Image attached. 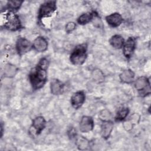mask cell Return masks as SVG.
<instances>
[{"label": "cell", "mask_w": 151, "mask_h": 151, "mask_svg": "<svg viewBox=\"0 0 151 151\" xmlns=\"http://www.w3.org/2000/svg\"><path fill=\"white\" fill-rule=\"evenodd\" d=\"M105 19L108 25L113 28L119 27L123 21V17L118 12H114L107 15Z\"/></svg>", "instance_id": "obj_12"}, {"label": "cell", "mask_w": 151, "mask_h": 151, "mask_svg": "<svg viewBox=\"0 0 151 151\" xmlns=\"http://www.w3.org/2000/svg\"><path fill=\"white\" fill-rule=\"evenodd\" d=\"M96 14L97 12L95 11L84 13L78 17L77 19V22L78 24L81 25L87 24L93 21V19Z\"/></svg>", "instance_id": "obj_16"}, {"label": "cell", "mask_w": 151, "mask_h": 151, "mask_svg": "<svg viewBox=\"0 0 151 151\" xmlns=\"http://www.w3.org/2000/svg\"><path fill=\"white\" fill-rule=\"evenodd\" d=\"M129 113V109L127 107H122L120 109L115 116V120L116 122H122L124 120Z\"/></svg>", "instance_id": "obj_21"}, {"label": "cell", "mask_w": 151, "mask_h": 151, "mask_svg": "<svg viewBox=\"0 0 151 151\" xmlns=\"http://www.w3.org/2000/svg\"><path fill=\"white\" fill-rule=\"evenodd\" d=\"M57 2L55 1H48L42 3L39 8L38 12V19L42 21L44 19L48 18L57 10Z\"/></svg>", "instance_id": "obj_4"}, {"label": "cell", "mask_w": 151, "mask_h": 151, "mask_svg": "<svg viewBox=\"0 0 151 151\" xmlns=\"http://www.w3.org/2000/svg\"><path fill=\"white\" fill-rule=\"evenodd\" d=\"M15 48L18 54L22 56L31 50L32 43L26 38L19 37L16 41Z\"/></svg>", "instance_id": "obj_6"}, {"label": "cell", "mask_w": 151, "mask_h": 151, "mask_svg": "<svg viewBox=\"0 0 151 151\" xmlns=\"http://www.w3.org/2000/svg\"><path fill=\"white\" fill-rule=\"evenodd\" d=\"M124 42V40L123 37L119 34L113 35L109 40V43L110 45L117 50L122 48Z\"/></svg>", "instance_id": "obj_17"}, {"label": "cell", "mask_w": 151, "mask_h": 151, "mask_svg": "<svg viewBox=\"0 0 151 151\" xmlns=\"http://www.w3.org/2000/svg\"><path fill=\"white\" fill-rule=\"evenodd\" d=\"M48 46V41L42 36L37 37L32 42V48L38 52L45 51Z\"/></svg>", "instance_id": "obj_11"}, {"label": "cell", "mask_w": 151, "mask_h": 151, "mask_svg": "<svg viewBox=\"0 0 151 151\" xmlns=\"http://www.w3.org/2000/svg\"><path fill=\"white\" fill-rule=\"evenodd\" d=\"M47 124L45 118L42 116L35 117L32 121L31 127L35 132L36 135H39L45 128Z\"/></svg>", "instance_id": "obj_10"}, {"label": "cell", "mask_w": 151, "mask_h": 151, "mask_svg": "<svg viewBox=\"0 0 151 151\" xmlns=\"http://www.w3.org/2000/svg\"><path fill=\"white\" fill-rule=\"evenodd\" d=\"M76 28V24L74 22H68L65 27V32L67 34H70L74 31Z\"/></svg>", "instance_id": "obj_24"}, {"label": "cell", "mask_w": 151, "mask_h": 151, "mask_svg": "<svg viewBox=\"0 0 151 151\" xmlns=\"http://www.w3.org/2000/svg\"><path fill=\"white\" fill-rule=\"evenodd\" d=\"M87 57V45L83 43L76 46L70 55V62L75 65H81L84 63Z\"/></svg>", "instance_id": "obj_3"}, {"label": "cell", "mask_w": 151, "mask_h": 151, "mask_svg": "<svg viewBox=\"0 0 151 151\" xmlns=\"http://www.w3.org/2000/svg\"><path fill=\"white\" fill-rule=\"evenodd\" d=\"M86 100V94L82 91H77L74 93L70 98V103L71 106L75 109L80 108Z\"/></svg>", "instance_id": "obj_8"}, {"label": "cell", "mask_w": 151, "mask_h": 151, "mask_svg": "<svg viewBox=\"0 0 151 151\" xmlns=\"http://www.w3.org/2000/svg\"><path fill=\"white\" fill-rule=\"evenodd\" d=\"M91 77L93 80L97 83H101L104 79L103 73L98 68L94 69L92 71Z\"/></svg>", "instance_id": "obj_22"}, {"label": "cell", "mask_w": 151, "mask_h": 151, "mask_svg": "<svg viewBox=\"0 0 151 151\" xmlns=\"http://www.w3.org/2000/svg\"><path fill=\"white\" fill-rule=\"evenodd\" d=\"M23 2V1H8L6 2L5 9L15 12L20 9Z\"/></svg>", "instance_id": "obj_20"}, {"label": "cell", "mask_w": 151, "mask_h": 151, "mask_svg": "<svg viewBox=\"0 0 151 151\" xmlns=\"http://www.w3.org/2000/svg\"><path fill=\"white\" fill-rule=\"evenodd\" d=\"M114 124L112 121L108 120L102 122L100 126V135L105 140L108 139L113 130Z\"/></svg>", "instance_id": "obj_13"}, {"label": "cell", "mask_w": 151, "mask_h": 151, "mask_svg": "<svg viewBox=\"0 0 151 151\" xmlns=\"http://www.w3.org/2000/svg\"><path fill=\"white\" fill-rule=\"evenodd\" d=\"M134 81V87L140 97H145L150 94V80L146 76L139 77Z\"/></svg>", "instance_id": "obj_5"}, {"label": "cell", "mask_w": 151, "mask_h": 151, "mask_svg": "<svg viewBox=\"0 0 151 151\" xmlns=\"http://www.w3.org/2000/svg\"><path fill=\"white\" fill-rule=\"evenodd\" d=\"M18 68L11 63H7L5 64L3 68L4 75L7 78H12L18 73Z\"/></svg>", "instance_id": "obj_18"}, {"label": "cell", "mask_w": 151, "mask_h": 151, "mask_svg": "<svg viewBox=\"0 0 151 151\" xmlns=\"http://www.w3.org/2000/svg\"><path fill=\"white\" fill-rule=\"evenodd\" d=\"M67 135L70 139H76L77 136L76 129L74 127H70L67 130Z\"/></svg>", "instance_id": "obj_25"}, {"label": "cell", "mask_w": 151, "mask_h": 151, "mask_svg": "<svg viewBox=\"0 0 151 151\" xmlns=\"http://www.w3.org/2000/svg\"><path fill=\"white\" fill-rule=\"evenodd\" d=\"M0 127H1V131H0V132H1V137H2V136H3V133H4V124H3L2 122H1Z\"/></svg>", "instance_id": "obj_26"}, {"label": "cell", "mask_w": 151, "mask_h": 151, "mask_svg": "<svg viewBox=\"0 0 151 151\" xmlns=\"http://www.w3.org/2000/svg\"><path fill=\"white\" fill-rule=\"evenodd\" d=\"M135 74L131 69H126L123 70L119 75L120 81L126 84L132 83L134 81Z\"/></svg>", "instance_id": "obj_15"}, {"label": "cell", "mask_w": 151, "mask_h": 151, "mask_svg": "<svg viewBox=\"0 0 151 151\" xmlns=\"http://www.w3.org/2000/svg\"><path fill=\"white\" fill-rule=\"evenodd\" d=\"M136 38L133 37H130L124 41L122 47L123 54L127 59H130L136 49Z\"/></svg>", "instance_id": "obj_7"}, {"label": "cell", "mask_w": 151, "mask_h": 151, "mask_svg": "<svg viewBox=\"0 0 151 151\" xmlns=\"http://www.w3.org/2000/svg\"><path fill=\"white\" fill-rule=\"evenodd\" d=\"M94 127L93 119L89 116H83L79 123V129L82 133H88L93 130Z\"/></svg>", "instance_id": "obj_9"}, {"label": "cell", "mask_w": 151, "mask_h": 151, "mask_svg": "<svg viewBox=\"0 0 151 151\" xmlns=\"http://www.w3.org/2000/svg\"><path fill=\"white\" fill-rule=\"evenodd\" d=\"M76 145L78 149L81 150H87L90 147V141L84 136H77L76 138Z\"/></svg>", "instance_id": "obj_19"}, {"label": "cell", "mask_w": 151, "mask_h": 151, "mask_svg": "<svg viewBox=\"0 0 151 151\" xmlns=\"http://www.w3.org/2000/svg\"><path fill=\"white\" fill-rule=\"evenodd\" d=\"M1 25L11 31H17L22 28L19 16L15 12L6 9L1 12Z\"/></svg>", "instance_id": "obj_2"}, {"label": "cell", "mask_w": 151, "mask_h": 151, "mask_svg": "<svg viewBox=\"0 0 151 151\" xmlns=\"http://www.w3.org/2000/svg\"><path fill=\"white\" fill-rule=\"evenodd\" d=\"M49 61L46 57L41 58L35 67L30 72L29 80L34 90H39L43 87L47 80V69Z\"/></svg>", "instance_id": "obj_1"}, {"label": "cell", "mask_w": 151, "mask_h": 151, "mask_svg": "<svg viewBox=\"0 0 151 151\" xmlns=\"http://www.w3.org/2000/svg\"><path fill=\"white\" fill-rule=\"evenodd\" d=\"M99 118L101 122L111 120V113L107 109H103L99 112Z\"/></svg>", "instance_id": "obj_23"}, {"label": "cell", "mask_w": 151, "mask_h": 151, "mask_svg": "<svg viewBox=\"0 0 151 151\" xmlns=\"http://www.w3.org/2000/svg\"><path fill=\"white\" fill-rule=\"evenodd\" d=\"M64 84L58 79H53L50 83L51 93L55 96L61 95L64 91Z\"/></svg>", "instance_id": "obj_14"}]
</instances>
